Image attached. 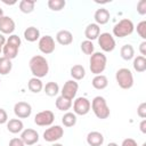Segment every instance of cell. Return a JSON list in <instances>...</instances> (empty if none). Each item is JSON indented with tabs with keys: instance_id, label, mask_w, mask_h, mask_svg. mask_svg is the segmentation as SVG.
I'll use <instances>...</instances> for the list:
<instances>
[{
	"instance_id": "1",
	"label": "cell",
	"mask_w": 146,
	"mask_h": 146,
	"mask_svg": "<svg viewBox=\"0 0 146 146\" xmlns=\"http://www.w3.org/2000/svg\"><path fill=\"white\" fill-rule=\"evenodd\" d=\"M29 66H30V70H31V73L33 74V76L38 78V79L44 78L49 72L48 60L41 55L33 56L29 62Z\"/></svg>"
},
{
	"instance_id": "2",
	"label": "cell",
	"mask_w": 146,
	"mask_h": 146,
	"mask_svg": "<svg viewBox=\"0 0 146 146\" xmlns=\"http://www.w3.org/2000/svg\"><path fill=\"white\" fill-rule=\"evenodd\" d=\"M89 67L92 74L95 75H99L102 74L105 68H106V64H107V57L106 55H104V52L100 51H96L92 55H90V60H89Z\"/></svg>"
},
{
	"instance_id": "3",
	"label": "cell",
	"mask_w": 146,
	"mask_h": 146,
	"mask_svg": "<svg viewBox=\"0 0 146 146\" xmlns=\"http://www.w3.org/2000/svg\"><path fill=\"white\" fill-rule=\"evenodd\" d=\"M91 110L94 112V114L100 119V120H105L110 116L111 112H110V107L107 106L106 99L102 96H96L92 102H91Z\"/></svg>"
},
{
	"instance_id": "4",
	"label": "cell",
	"mask_w": 146,
	"mask_h": 146,
	"mask_svg": "<svg viewBox=\"0 0 146 146\" xmlns=\"http://www.w3.org/2000/svg\"><path fill=\"white\" fill-rule=\"evenodd\" d=\"M115 80L120 88L122 89H130L133 86V75L129 68L122 67L119 68L115 73Z\"/></svg>"
},
{
	"instance_id": "5",
	"label": "cell",
	"mask_w": 146,
	"mask_h": 146,
	"mask_svg": "<svg viewBox=\"0 0 146 146\" xmlns=\"http://www.w3.org/2000/svg\"><path fill=\"white\" fill-rule=\"evenodd\" d=\"M135 30V25L131 19L123 18L119 23H116L113 27V34L117 38H124L130 35Z\"/></svg>"
},
{
	"instance_id": "6",
	"label": "cell",
	"mask_w": 146,
	"mask_h": 146,
	"mask_svg": "<svg viewBox=\"0 0 146 146\" xmlns=\"http://www.w3.org/2000/svg\"><path fill=\"white\" fill-rule=\"evenodd\" d=\"M97 39H98V44H99V47L102 48L103 51L111 52L115 49V46H116L115 40H114V38L111 33H108V32L100 33Z\"/></svg>"
},
{
	"instance_id": "7",
	"label": "cell",
	"mask_w": 146,
	"mask_h": 146,
	"mask_svg": "<svg viewBox=\"0 0 146 146\" xmlns=\"http://www.w3.org/2000/svg\"><path fill=\"white\" fill-rule=\"evenodd\" d=\"M91 108V103L86 97H78L73 103V111L75 115H86Z\"/></svg>"
},
{
	"instance_id": "8",
	"label": "cell",
	"mask_w": 146,
	"mask_h": 146,
	"mask_svg": "<svg viewBox=\"0 0 146 146\" xmlns=\"http://www.w3.org/2000/svg\"><path fill=\"white\" fill-rule=\"evenodd\" d=\"M54 120H55V114L51 111H49V110L41 111V112L36 113L35 116H34V123L36 125H39V127L51 125Z\"/></svg>"
},
{
	"instance_id": "9",
	"label": "cell",
	"mask_w": 146,
	"mask_h": 146,
	"mask_svg": "<svg viewBox=\"0 0 146 146\" xmlns=\"http://www.w3.org/2000/svg\"><path fill=\"white\" fill-rule=\"evenodd\" d=\"M64 135V129L60 125H51L43 132V139L48 143H55L59 140Z\"/></svg>"
},
{
	"instance_id": "10",
	"label": "cell",
	"mask_w": 146,
	"mask_h": 146,
	"mask_svg": "<svg viewBox=\"0 0 146 146\" xmlns=\"http://www.w3.org/2000/svg\"><path fill=\"white\" fill-rule=\"evenodd\" d=\"M38 47H39V50L42 54L49 55V54H51V52L55 51V40H54V38L51 35L41 36L39 39Z\"/></svg>"
},
{
	"instance_id": "11",
	"label": "cell",
	"mask_w": 146,
	"mask_h": 146,
	"mask_svg": "<svg viewBox=\"0 0 146 146\" xmlns=\"http://www.w3.org/2000/svg\"><path fill=\"white\" fill-rule=\"evenodd\" d=\"M78 89H79V84L75 80H68L64 83L63 88H62V96L67 98V99H73L75 96H76V92H78Z\"/></svg>"
},
{
	"instance_id": "12",
	"label": "cell",
	"mask_w": 146,
	"mask_h": 146,
	"mask_svg": "<svg viewBox=\"0 0 146 146\" xmlns=\"http://www.w3.org/2000/svg\"><path fill=\"white\" fill-rule=\"evenodd\" d=\"M14 113L18 119H26L32 113V106L26 102H18L14 106Z\"/></svg>"
},
{
	"instance_id": "13",
	"label": "cell",
	"mask_w": 146,
	"mask_h": 146,
	"mask_svg": "<svg viewBox=\"0 0 146 146\" xmlns=\"http://www.w3.org/2000/svg\"><path fill=\"white\" fill-rule=\"evenodd\" d=\"M23 143L27 146H32L34 144H36L39 141V133L34 130V129H24L21 133V137H19Z\"/></svg>"
},
{
	"instance_id": "14",
	"label": "cell",
	"mask_w": 146,
	"mask_h": 146,
	"mask_svg": "<svg viewBox=\"0 0 146 146\" xmlns=\"http://www.w3.org/2000/svg\"><path fill=\"white\" fill-rule=\"evenodd\" d=\"M16 24L14 19L9 16H2L0 18V33L1 34H9L11 35L13 32L15 31Z\"/></svg>"
},
{
	"instance_id": "15",
	"label": "cell",
	"mask_w": 146,
	"mask_h": 146,
	"mask_svg": "<svg viewBox=\"0 0 146 146\" xmlns=\"http://www.w3.org/2000/svg\"><path fill=\"white\" fill-rule=\"evenodd\" d=\"M56 41L62 46H68L73 42V34L67 30H60L56 34Z\"/></svg>"
},
{
	"instance_id": "16",
	"label": "cell",
	"mask_w": 146,
	"mask_h": 146,
	"mask_svg": "<svg viewBox=\"0 0 146 146\" xmlns=\"http://www.w3.org/2000/svg\"><path fill=\"white\" fill-rule=\"evenodd\" d=\"M87 143L90 146H102L104 144V136L99 131H90L87 135Z\"/></svg>"
},
{
	"instance_id": "17",
	"label": "cell",
	"mask_w": 146,
	"mask_h": 146,
	"mask_svg": "<svg viewBox=\"0 0 146 146\" xmlns=\"http://www.w3.org/2000/svg\"><path fill=\"white\" fill-rule=\"evenodd\" d=\"M110 11L105 8H99L96 10L95 15H94V18H95V22L97 25H104L106 24L108 21H110Z\"/></svg>"
},
{
	"instance_id": "18",
	"label": "cell",
	"mask_w": 146,
	"mask_h": 146,
	"mask_svg": "<svg viewBox=\"0 0 146 146\" xmlns=\"http://www.w3.org/2000/svg\"><path fill=\"white\" fill-rule=\"evenodd\" d=\"M100 34V27L99 25H97L96 23H91L89 24L86 30H84V35L87 38V40L89 41H92V40H96Z\"/></svg>"
},
{
	"instance_id": "19",
	"label": "cell",
	"mask_w": 146,
	"mask_h": 146,
	"mask_svg": "<svg viewBox=\"0 0 146 146\" xmlns=\"http://www.w3.org/2000/svg\"><path fill=\"white\" fill-rule=\"evenodd\" d=\"M7 129L11 133H19L24 130V124L19 119H10L7 122Z\"/></svg>"
},
{
	"instance_id": "20",
	"label": "cell",
	"mask_w": 146,
	"mask_h": 146,
	"mask_svg": "<svg viewBox=\"0 0 146 146\" xmlns=\"http://www.w3.org/2000/svg\"><path fill=\"white\" fill-rule=\"evenodd\" d=\"M18 47H15L10 43H5V46L2 47V54H3V57L8 58V59H14L17 57V54H18Z\"/></svg>"
},
{
	"instance_id": "21",
	"label": "cell",
	"mask_w": 146,
	"mask_h": 146,
	"mask_svg": "<svg viewBox=\"0 0 146 146\" xmlns=\"http://www.w3.org/2000/svg\"><path fill=\"white\" fill-rule=\"evenodd\" d=\"M24 38L29 42H35L40 39V31L34 26H30L24 31Z\"/></svg>"
},
{
	"instance_id": "22",
	"label": "cell",
	"mask_w": 146,
	"mask_h": 146,
	"mask_svg": "<svg viewBox=\"0 0 146 146\" xmlns=\"http://www.w3.org/2000/svg\"><path fill=\"white\" fill-rule=\"evenodd\" d=\"M91 84L95 89L97 90H103L108 86V80L105 75L99 74V75H95V78L91 81Z\"/></svg>"
},
{
	"instance_id": "23",
	"label": "cell",
	"mask_w": 146,
	"mask_h": 146,
	"mask_svg": "<svg viewBox=\"0 0 146 146\" xmlns=\"http://www.w3.org/2000/svg\"><path fill=\"white\" fill-rule=\"evenodd\" d=\"M70 74H71V76L73 78V80L79 81V80H82V79L86 76V70H84V67H83L82 65L76 64V65H73V66L71 67Z\"/></svg>"
},
{
	"instance_id": "24",
	"label": "cell",
	"mask_w": 146,
	"mask_h": 146,
	"mask_svg": "<svg viewBox=\"0 0 146 146\" xmlns=\"http://www.w3.org/2000/svg\"><path fill=\"white\" fill-rule=\"evenodd\" d=\"M27 88L30 91L34 92V94H38L40 92L42 89H43V83L41 81V79H38V78H31L27 82Z\"/></svg>"
},
{
	"instance_id": "25",
	"label": "cell",
	"mask_w": 146,
	"mask_h": 146,
	"mask_svg": "<svg viewBox=\"0 0 146 146\" xmlns=\"http://www.w3.org/2000/svg\"><path fill=\"white\" fill-rule=\"evenodd\" d=\"M55 105L57 107V110L59 111H68L71 107H72V100L71 99H67L65 97H63L62 95L57 97L56 102H55Z\"/></svg>"
},
{
	"instance_id": "26",
	"label": "cell",
	"mask_w": 146,
	"mask_h": 146,
	"mask_svg": "<svg viewBox=\"0 0 146 146\" xmlns=\"http://www.w3.org/2000/svg\"><path fill=\"white\" fill-rule=\"evenodd\" d=\"M133 70L138 73H143L146 71V58L144 56H137L136 58H133V63H132Z\"/></svg>"
},
{
	"instance_id": "27",
	"label": "cell",
	"mask_w": 146,
	"mask_h": 146,
	"mask_svg": "<svg viewBox=\"0 0 146 146\" xmlns=\"http://www.w3.org/2000/svg\"><path fill=\"white\" fill-rule=\"evenodd\" d=\"M120 55L121 57L124 59V60H130L135 57V49L131 44H124L121 47V50H120Z\"/></svg>"
},
{
	"instance_id": "28",
	"label": "cell",
	"mask_w": 146,
	"mask_h": 146,
	"mask_svg": "<svg viewBox=\"0 0 146 146\" xmlns=\"http://www.w3.org/2000/svg\"><path fill=\"white\" fill-rule=\"evenodd\" d=\"M13 68L11 60L6 57H0V75H7L10 73Z\"/></svg>"
},
{
	"instance_id": "29",
	"label": "cell",
	"mask_w": 146,
	"mask_h": 146,
	"mask_svg": "<svg viewBox=\"0 0 146 146\" xmlns=\"http://www.w3.org/2000/svg\"><path fill=\"white\" fill-rule=\"evenodd\" d=\"M19 6V10L24 14H31L34 10L35 7V1L33 0H22L18 3Z\"/></svg>"
},
{
	"instance_id": "30",
	"label": "cell",
	"mask_w": 146,
	"mask_h": 146,
	"mask_svg": "<svg viewBox=\"0 0 146 146\" xmlns=\"http://www.w3.org/2000/svg\"><path fill=\"white\" fill-rule=\"evenodd\" d=\"M43 90H44V92H46L47 96L54 97V96H56L59 92V86L56 82L50 81V82L46 83V86L43 87Z\"/></svg>"
},
{
	"instance_id": "31",
	"label": "cell",
	"mask_w": 146,
	"mask_h": 146,
	"mask_svg": "<svg viewBox=\"0 0 146 146\" xmlns=\"http://www.w3.org/2000/svg\"><path fill=\"white\" fill-rule=\"evenodd\" d=\"M62 123L65 127H67V128H71L73 125H75V123H76V115L74 113H72V112H66L63 115V117H62Z\"/></svg>"
},
{
	"instance_id": "32",
	"label": "cell",
	"mask_w": 146,
	"mask_h": 146,
	"mask_svg": "<svg viewBox=\"0 0 146 146\" xmlns=\"http://www.w3.org/2000/svg\"><path fill=\"white\" fill-rule=\"evenodd\" d=\"M80 48H81L82 52L86 55H92L95 52V46H94L92 41H89V40L82 41L80 44Z\"/></svg>"
},
{
	"instance_id": "33",
	"label": "cell",
	"mask_w": 146,
	"mask_h": 146,
	"mask_svg": "<svg viewBox=\"0 0 146 146\" xmlns=\"http://www.w3.org/2000/svg\"><path fill=\"white\" fill-rule=\"evenodd\" d=\"M66 2L65 0H49L48 1V7L52 11H59L65 7Z\"/></svg>"
},
{
	"instance_id": "34",
	"label": "cell",
	"mask_w": 146,
	"mask_h": 146,
	"mask_svg": "<svg viewBox=\"0 0 146 146\" xmlns=\"http://www.w3.org/2000/svg\"><path fill=\"white\" fill-rule=\"evenodd\" d=\"M137 33L144 41L146 40V21H141L137 24Z\"/></svg>"
},
{
	"instance_id": "35",
	"label": "cell",
	"mask_w": 146,
	"mask_h": 146,
	"mask_svg": "<svg viewBox=\"0 0 146 146\" xmlns=\"http://www.w3.org/2000/svg\"><path fill=\"white\" fill-rule=\"evenodd\" d=\"M6 42H7V43H10V44H13V46H15V47H18V48H19L21 44H22V40H21V38H19L18 35H16V34H11V35H9Z\"/></svg>"
},
{
	"instance_id": "36",
	"label": "cell",
	"mask_w": 146,
	"mask_h": 146,
	"mask_svg": "<svg viewBox=\"0 0 146 146\" xmlns=\"http://www.w3.org/2000/svg\"><path fill=\"white\" fill-rule=\"evenodd\" d=\"M137 115L141 119H145L146 117V103L143 102L141 104H139L138 108H137Z\"/></svg>"
},
{
	"instance_id": "37",
	"label": "cell",
	"mask_w": 146,
	"mask_h": 146,
	"mask_svg": "<svg viewBox=\"0 0 146 146\" xmlns=\"http://www.w3.org/2000/svg\"><path fill=\"white\" fill-rule=\"evenodd\" d=\"M137 13L139 15H145L146 14V0H140L137 3Z\"/></svg>"
},
{
	"instance_id": "38",
	"label": "cell",
	"mask_w": 146,
	"mask_h": 146,
	"mask_svg": "<svg viewBox=\"0 0 146 146\" xmlns=\"http://www.w3.org/2000/svg\"><path fill=\"white\" fill-rule=\"evenodd\" d=\"M9 146H25V144L23 143V140L21 138L15 137L9 140Z\"/></svg>"
},
{
	"instance_id": "39",
	"label": "cell",
	"mask_w": 146,
	"mask_h": 146,
	"mask_svg": "<svg viewBox=\"0 0 146 146\" xmlns=\"http://www.w3.org/2000/svg\"><path fill=\"white\" fill-rule=\"evenodd\" d=\"M8 122V114L3 108H0V124H5Z\"/></svg>"
},
{
	"instance_id": "40",
	"label": "cell",
	"mask_w": 146,
	"mask_h": 146,
	"mask_svg": "<svg viewBox=\"0 0 146 146\" xmlns=\"http://www.w3.org/2000/svg\"><path fill=\"white\" fill-rule=\"evenodd\" d=\"M121 146H138V144H137V141H136L135 139H132V138H125V139L122 141Z\"/></svg>"
},
{
	"instance_id": "41",
	"label": "cell",
	"mask_w": 146,
	"mask_h": 146,
	"mask_svg": "<svg viewBox=\"0 0 146 146\" xmlns=\"http://www.w3.org/2000/svg\"><path fill=\"white\" fill-rule=\"evenodd\" d=\"M139 51H140L141 56L145 57V55H146V41H143V42L140 43V46H139Z\"/></svg>"
},
{
	"instance_id": "42",
	"label": "cell",
	"mask_w": 146,
	"mask_h": 146,
	"mask_svg": "<svg viewBox=\"0 0 146 146\" xmlns=\"http://www.w3.org/2000/svg\"><path fill=\"white\" fill-rule=\"evenodd\" d=\"M139 129H140V131H141L143 133H146V120H145V119H143V121L140 122Z\"/></svg>"
},
{
	"instance_id": "43",
	"label": "cell",
	"mask_w": 146,
	"mask_h": 146,
	"mask_svg": "<svg viewBox=\"0 0 146 146\" xmlns=\"http://www.w3.org/2000/svg\"><path fill=\"white\" fill-rule=\"evenodd\" d=\"M6 41H7V39L5 38V35L0 33V46H1V47H3V46H5V43H6Z\"/></svg>"
},
{
	"instance_id": "44",
	"label": "cell",
	"mask_w": 146,
	"mask_h": 146,
	"mask_svg": "<svg viewBox=\"0 0 146 146\" xmlns=\"http://www.w3.org/2000/svg\"><path fill=\"white\" fill-rule=\"evenodd\" d=\"M107 146H119L116 143H110V144H107Z\"/></svg>"
},
{
	"instance_id": "45",
	"label": "cell",
	"mask_w": 146,
	"mask_h": 146,
	"mask_svg": "<svg viewBox=\"0 0 146 146\" xmlns=\"http://www.w3.org/2000/svg\"><path fill=\"white\" fill-rule=\"evenodd\" d=\"M51 146H64V145H62V144H59V143H55V144H52Z\"/></svg>"
},
{
	"instance_id": "46",
	"label": "cell",
	"mask_w": 146,
	"mask_h": 146,
	"mask_svg": "<svg viewBox=\"0 0 146 146\" xmlns=\"http://www.w3.org/2000/svg\"><path fill=\"white\" fill-rule=\"evenodd\" d=\"M2 16H5V15H3V10H2L1 8H0V18H1Z\"/></svg>"
},
{
	"instance_id": "47",
	"label": "cell",
	"mask_w": 146,
	"mask_h": 146,
	"mask_svg": "<svg viewBox=\"0 0 146 146\" xmlns=\"http://www.w3.org/2000/svg\"><path fill=\"white\" fill-rule=\"evenodd\" d=\"M1 52H2V47L0 46V54H1Z\"/></svg>"
},
{
	"instance_id": "48",
	"label": "cell",
	"mask_w": 146,
	"mask_h": 146,
	"mask_svg": "<svg viewBox=\"0 0 146 146\" xmlns=\"http://www.w3.org/2000/svg\"><path fill=\"white\" fill-rule=\"evenodd\" d=\"M143 146H146V143H144V144H143Z\"/></svg>"
},
{
	"instance_id": "49",
	"label": "cell",
	"mask_w": 146,
	"mask_h": 146,
	"mask_svg": "<svg viewBox=\"0 0 146 146\" xmlns=\"http://www.w3.org/2000/svg\"><path fill=\"white\" fill-rule=\"evenodd\" d=\"M38 146H42V145H38Z\"/></svg>"
},
{
	"instance_id": "50",
	"label": "cell",
	"mask_w": 146,
	"mask_h": 146,
	"mask_svg": "<svg viewBox=\"0 0 146 146\" xmlns=\"http://www.w3.org/2000/svg\"><path fill=\"white\" fill-rule=\"evenodd\" d=\"M0 82H1V81H0Z\"/></svg>"
}]
</instances>
